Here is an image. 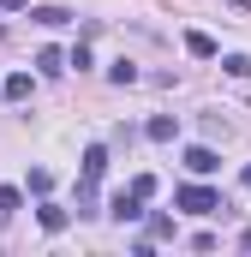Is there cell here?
I'll return each mask as SVG.
<instances>
[{
	"mask_svg": "<svg viewBox=\"0 0 251 257\" xmlns=\"http://www.w3.org/2000/svg\"><path fill=\"white\" fill-rule=\"evenodd\" d=\"M180 209H191V215H221V192H209V186H180Z\"/></svg>",
	"mask_w": 251,
	"mask_h": 257,
	"instance_id": "6da1fadb",
	"label": "cell"
},
{
	"mask_svg": "<svg viewBox=\"0 0 251 257\" xmlns=\"http://www.w3.org/2000/svg\"><path fill=\"white\" fill-rule=\"evenodd\" d=\"M186 168H191V174H215V168H221V156H215L209 144H191V150H186Z\"/></svg>",
	"mask_w": 251,
	"mask_h": 257,
	"instance_id": "7a4b0ae2",
	"label": "cell"
},
{
	"mask_svg": "<svg viewBox=\"0 0 251 257\" xmlns=\"http://www.w3.org/2000/svg\"><path fill=\"white\" fill-rule=\"evenodd\" d=\"M108 215H114V221H138V215H144V197H138V192H120L114 203H108Z\"/></svg>",
	"mask_w": 251,
	"mask_h": 257,
	"instance_id": "3957f363",
	"label": "cell"
},
{
	"mask_svg": "<svg viewBox=\"0 0 251 257\" xmlns=\"http://www.w3.org/2000/svg\"><path fill=\"white\" fill-rule=\"evenodd\" d=\"M102 174H108V150H102V144H90V150H84V186H96Z\"/></svg>",
	"mask_w": 251,
	"mask_h": 257,
	"instance_id": "277c9868",
	"label": "cell"
},
{
	"mask_svg": "<svg viewBox=\"0 0 251 257\" xmlns=\"http://www.w3.org/2000/svg\"><path fill=\"white\" fill-rule=\"evenodd\" d=\"M174 114H156V120H150V126H144V138H150V144H174Z\"/></svg>",
	"mask_w": 251,
	"mask_h": 257,
	"instance_id": "5b68a950",
	"label": "cell"
},
{
	"mask_svg": "<svg viewBox=\"0 0 251 257\" xmlns=\"http://www.w3.org/2000/svg\"><path fill=\"white\" fill-rule=\"evenodd\" d=\"M36 221H42L48 233H60L66 221H72V209H60V203H42V209H36Z\"/></svg>",
	"mask_w": 251,
	"mask_h": 257,
	"instance_id": "8992f818",
	"label": "cell"
},
{
	"mask_svg": "<svg viewBox=\"0 0 251 257\" xmlns=\"http://www.w3.org/2000/svg\"><path fill=\"white\" fill-rule=\"evenodd\" d=\"M186 54H197V60H215V36H203V30H186Z\"/></svg>",
	"mask_w": 251,
	"mask_h": 257,
	"instance_id": "52a82bcc",
	"label": "cell"
},
{
	"mask_svg": "<svg viewBox=\"0 0 251 257\" xmlns=\"http://www.w3.org/2000/svg\"><path fill=\"white\" fill-rule=\"evenodd\" d=\"M0 90H6V102H30V72H12Z\"/></svg>",
	"mask_w": 251,
	"mask_h": 257,
	"instance_id": "ba28073f",
	"label": "cell"
},
{
	"mask_svg": "<svg viewBox=\"0 0 251 257\" xmlns=\"http://www.w3.org/2000/svg\"><path fill=\"white\" fill-rule=\"evenodd\" d=\"M18 203H24L18 186H0V221H12V215H18Z\"/></svg>",
	"mask_w": 251,
	"mask_h": 257,
	"instance_id": "9c48e42d",
	"label": "cell"
},
{
	"mask_svg": "<svg viewBox=\"0 0 251 257\" xmlns=\"http://www.w3.org/2000/svg\"><path fill=\"white\" fill-rule=\"evenodd\" d=\"M30 18H36V24H48V30H54V24H66V18H72V12H66V6H36V12H30Z\"/></svg>",
	"mask_w": 251,
	"mask_h": 257,
	"instance_id": "30bf717a",
	"label": "cell"
},
{
	"mask_svg": "<svg viewBox=\"0 0 251 257\" xmlns=\"http://www.w3.org/2000/svg\"><path fill=\"white\" fill-rule=\"evenodd\" d=\"M36 66L54 78V72H66V54H60V48H42V54H36Z\"/></svg>",
	"mask_w": 251,
	"mask_h": 257,
	"instance_id": "8fae6325",
	"label": "cell"
},
{
	"mask_svg": "<svg viewBox=\"0 0 251 257\" xmlns=\"http://www.w3.org/2000/svg\"><path fill=\"white\" fill-rule=\"evenodd\" d=\"M221 72H233V78H251V54H221Z\"/></svg>",
	"mask_w": 251,
	"mask_h": 257,
	"instance_id": "7c38bea8",
	"label": "cell"
},
{
	"mask_svg": "<svg viewBox=\"0 0 251 257\" xmlns=\"http://www.w3.org/2000/svg\"><path fill=\"white\" fill-rule=\"evenodd\" d=\"M108 78H114V84H138V66H132V60H114V66H108Z\"/></svg>",
	"mask_w": 251,
	"mask_h": 257,
	"instance_id": "4fadbf2b",
	"label": "cell"
},
{
	"mask_svg": "<svg viewBox=\"0 0 251 257\" xmlns=\"http://www.w3.org/2000/svg\"><path fill=\"white\" fill-rule=\"evenodd\" d=\"M48 186H54V174H48V168H30V192L48 197Z\"/></svg>",
	"mask_w": 251,
	"mask_h": 257,
	"instance_id": "5bb4252c",
	"label": "cell"
},
{
	"mask_svg": "<svg viewBox=\"0 0 251 257\" xmlns=\"http://www.w3.org/2000/svg\"><path fill=\"white\" fill-rule=\"evenodd\" d=\"M150 239H174V221L168 215H150Z\"/></svg>",
	"mask_w": 251,
	"mask_h": 257,
	"instance_id": "9a60e30c",
	"label": "cell"
},
{
	"mask_svg": "<svg viewBox=\"0 0 251 257\" xmlns=\"http://www.w3.org/2000/svg\"><path fill=\"white\" fill-rule=\"evenodd\" d=\"M132 192H138L144 203H150V197H156V174H138V180H132Z\"/></svg>",
	"mask_w": 251,
	"mask_h": 257,
	"instance_id": "2e32d148",
	"label": "cell"
},
{
	"mask_svg": "<svg viewBox=\"0 0 251 257\" xmlns=\"http://www.w3.org/2000/svg\"><path fill=\"white\" fill-rule=\"evenodd\" d=\"M24 6H30V0H0V12H24Z\"/></svg>",
	"mask_w": 251,
	"mask_h": 257,
	"instance_id": "e0dca14e",
	"label": "cell"
},
{
	"mask_svg": "<svg viewBox=\"0 0 251 257\" xmlns=\"http://www.w3.org/2000/svg\"><path fill=\"white\" fill-rule=\"evenodd\" d=\"M227 6H233V12H251V0H227Z\"/></svg>",
	"mask_w": 251,
	"mask_h": 257,
	"instance_id": "ac0fdd59",
	"label": "cell"
},
{
	"mask_svg": "<svg viewBox=\"0 0 251 257\" xmlns=\"http://www.w3.org/2000/svg\"><path fill=\"white\" fill-rule=\"evenodd\" d=\"M239 245H245V251H251V227H245V233H239Z\"/></svg>",
	"mask_w": 251,
	"mask_h": 257,
	"instance_id": "d6986e66",
	"label": "cell"
}]
</instances>
